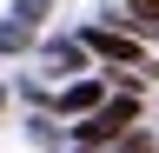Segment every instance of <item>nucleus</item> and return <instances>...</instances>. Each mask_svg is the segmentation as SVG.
<instances>
[{
	"mask_svg": "<svg viewBox=\"0 0 159 153\" xmlns=\"http://www.w3.org/2000/svg\"><path fill=\"white\" fill-rule=\"evenodd\" d=\"M126 127H133V100H106V93H99V100L86 107V120L73 127V140H80V146H106V140H119Z\"/></svg>",
	"mask_w": 159,
	"mask_h": 153,
	"instance_id": "f257e3e1",
	"label": "nucleus"
},
{
	"mask_svg": "<svg viewBox=\"0 0 159 153\" xmlns=\"http://www.w3.org/2000/svg\"><path fill=\"white\" fill-rule=\"evenodd\" d=\"M86 53H106V60H139V40L133 33H113V27H86Z\"/></svg>",
	"mask_w": 159,
	"mask_h": 153,
	"instance_id": "f03ea898",
	"label": "nucleus"
},
{
	"mask_svg": "<svg viewBox=\"0 0 159 153\" xmlns=\"http://www.w3.org/2000/svg\"><path fill=\"white\" fill-rule=\"evenodd\" d=\"M47 67L53 73H80V67H86V47H80V40H47Z\"/></svg>",
	"mask_w": 159,
	"mask_h": 153,
	"instance_id": "7ed1b4c3",
	"label": "nucleus"
},
{
	"mask_svg": "<svg viewBox=\"0 0 159 153\" xmlns=\"http://www.w3.org/2000/svg\"><path fill=\"white\" fill-rule=\"evenodd\" d=\"M99 93H106V80H73L66 93H60V113H86Z\"/></svg>",
	"mask_w": 159,
	"mask_h": 153,
	"instance_id": "20e7f679",
	"label": "nucleus"
},
{
	"mask_svg": "<svg viewBox=\"0 0 159 153\" xmlns=\"http://www.w3.org/2000/svg\"><path fill=\"white\" fill-rule=\"evenodd\" d=\"M20 47H33V27L7 20V27H0V53H20Z\"/></svg>",
	"mask_w": 159,
	"mask_h": 153,
	"instance_id": "39448f33",
	"label": "nucleus"
},
{
	"mask_svg": "<svg viewBox=\"0 0 159 153\" xmlns=\"http://www.w3.org/2000/svg\"><path fill=\"white\" fill-rule=\"evenodd\" d=\"M47 7H53V0H20L13 20H20V27H33V20H47Z\"/></svg>",
	"mask_w": 159,
	"mask_h": 153,
	"instance_id": "423d86ee",
	"label": "nucleus"
},
{
	"mask_svg": "<svg viewBox=\"0 0 159 153\" xmlns=\"http://www.w3.org/2000/svg\"><path fill=\"white\" fill-rule=\"evenodd\" d=\"M119 140H126V153H152V140H146V133H119Z\"/></svg>",
	"mask_w": 159,
	"mask_h": 153,
	"instance_id": "0eeeda50",
	"label": "nucleus"
},
{
	"mask_svg": "<svg viewBox=\"0 0 159 153\" xmlns=\"http://www.w3.org/2000/svg\"><path fill=\"white\" fill-rule=\"evenodd\" d=\"M0 107H7V87H0Z\"/></svg>",
	"mask_w": 159,
	"mask_h": 153,
	"instance_id": "6e6552de",
	"label": "nucleus"
},
{
	"mask_svg": "<svg viewBox=\"0 0 159 153\" xmlns=\"http://www.w3.org/2000/svg\"><path fill=\"white\" fill-rule=\"evenodd\" d=\"M86 153H93V146H86Z\"/></svg>",
	"mask_w": 159,
	"mask_h": 153,
	"instance_id": "1a4fd4ad",
	"label": "nucleus"
}]
</instances>
